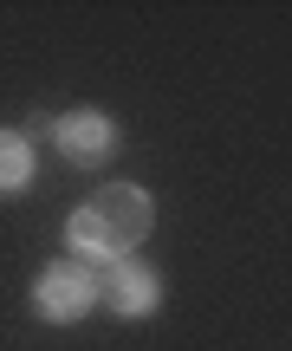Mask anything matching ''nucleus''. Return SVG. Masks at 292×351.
I'll use <instances>...</instances> for the list:
<instances>
[{"instance_id": "obj_1", "label": "nucleus", "mask_w": 292, "mask_h": 351, "mask_svg": "<svg viewBox=\"0 0 292 351\" xmlns=\"http://www.w3.org/2000/svg\"><path fill=\"white\" fill-rule=\"evenodd\" d=\"M156 228V202L150 189L137 182H104L91 189L85 202L72 208V221H65V234H72L78 261H130V254L143 247V234Z\"/></svg>"}, {"instance_id": "obj_2", "label": "nucleus", "mask_w": 292, "mask_h": 351, "mask_svg": "<svg viewBox=\"0 0 292 351\" xmlns=\"http://www.w3.org/2000/svg\"><path fill=\"white\" fill-rule=\"evenodd\" d=\"M91 306H98V274H91V261H52V267H39V280H33V313L39 319L72 326V319H85Z\"/></svg>"}, {"instance_id": "obj_3", "label": "nucleus", "mask_w": 292, "mask_h": 351, "mask_svg": "<svg viewBox=\"0 0 292 351\" xmlns=\"http://www.w3.org/2000/svg\"><path fill=\"white\" fill-rule=\"evenodd\" d=\"M98 300L111 306L117 319H143V313H156V300H163V274L130 254V261H117L111 274H98Z\"/></svg>"}, {"instance_id": "obj_4", "label": "nucleus", "mask_w": 292, "mask_h": 351, "mask_svg": "<svg viewBox=\"0 0 292 351\" xmlns=\"http://www.w3.org/2000/svg\"><path fill=\"white\" fill-rule=\"evenodd\" d=\"M52 137H59L65 163H78V169H104L117 156V124L104 111H65L52 124Z\"/></svg>"}, {"instance_id": "obj_5", "label": "nucleus", "mask_w": 292, "mask_h": 351, "mask_svg": "<svg viewBox=\"0 0 292 351\" xmlns=\"http://www.w3.org/2000/svg\"><path fill=\"white\" fill-rule=\"evenodd\" d=\"M33 182V143L20 130H0V195H20Z\"/></svg>"}]
</instances>
